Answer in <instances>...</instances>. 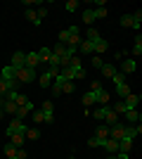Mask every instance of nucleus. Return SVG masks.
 Wrapping results in <instances>:
<instances>
[{
  "label": "nucleus",
  "mask_w": 142,
  "mask_h": 159,
  "mask_svg": "<svg viewBox=\"0 0 142 159\" xmlns=\"http://www.w3.org/2000/svg\"><path fill=\"white\" fill-rule=\"evenodd\" d=\"M107 159H116V154H109V157H107Z\"/></svg>",
  "instance_id": "3c124183"
},
{
  "label": "nucleus",
  "mask_w": 142,
  "mask_h": 159,
  "mask_svg": "<svg viewBox=\"0 0 142 159\" xmlns=\"http://www.w3.org/2000/svg\"><path fill=\"white\" fill-rule=\"evenodd\" d=\"M123 133H126V124H114V126H109V138L111 140H121L123 138Z\"/></svg>",
  "instance_id": "7ed1b4c3"
},
{
  "label": "nucleus",
  "mask_w": 142,
  "mask_h": 159,
  "mask_svg": "<svg viewBox=\"0 0 142 159\" xmlns=\"http://www.w3.org/2000/svg\"><path fill=\"white\" fill-rule=\"evenodd\" d=\"M93 50H95V55H102V52H107V50H109V43L104 38H100L97 43H93Z\"/></svg>",
  "instance_id": "dca6fc26"
},
{
  "label": "nucleus",
  "mask_w": 142,
  "mask_h": 159,
  "mask_svg": "<svg viewBox=\"0 0 142 159\" xmlns=\"http://www.w3.org/2000/svg\"><path fill=\"white\" fill-rule=\"evenodd\" d=\"M95 138L97 140H107L109 138V126L107 124H100V126L95 128Z\"/></svg>",
  "instance_id": "4468645a"
},
{
  "label": "nucleus",
  "mask_w": 142,
  "mask_h": 159,
  "mask_svg": "<svg viewBox=\"0 0 142 159\" xmlns=\"http://www.w3.org/2000/svg\"><path fill=\"white\" fill-rule=\"evenodd\" d=\"M88 145H90V147H100V140H97V138H95V135H93V138L88 140Z\"/></svg>",
  "instance_id": "49530a36"
},
{
  "label": "nucleus",
  "mask_w": 142,
  "mask_h": 159,
  "mask_svg": "<svg viewBox=\"0 0 142 159\" xmlns=\"http://www.w3.org/2000/svg\"><path fill=\"white\" fill-rule=\"evenodd\" d=\"M100 147H102V150H107L109 154H116V152H118V140H111V138L100 140Z\"/></svg>",
  "instance_id": "20e7f679"
},
{
  "label": "nucleus",
  "mask_w": 142,
  "mask_h": 159,
  "mask_svg": "<svg viewBox=\"0 0 142 159\" xmlns=\"http://www.w3.org/2000/svg\"><path fill=\"white\" fill-rule=\"evenodd\" d=\"M107 109H109V105H104V107H97V109L93 112V116H95L97 121H104V116H107Z\"/></svg>",
  "instance_id": "b1692460"
},
{
  "label": "nucleus",
  "mask_w": 142,
  "mask_h": 159,
  "mask_svg": "<svg viewBox=\"0 0 142 159\" xmlns=\"http://www.w3.org/2000/svg\"><path fill=\"white\" fill-rule=\"evenodd\" d=\"M10 64L14 66V69H21V66H26V52H14L12 55V62H10Z\"/></svg>",
  "instance_id": "0eeeda50"
},
{
  "label": "nucleus",
  "mask_w": 142,
  "mask_h": 159,
  "mask_svg": "<svg viewBox=\"0 0 142 159\" xmlns=\"http://www.w3.org/2000/svg\"><path fill=\"white\" fill-rule=\"evenodd\" d=\"M43 112H54V105H52V100H45V102H43Z\"/></svg>",
  "instance_id": "37998d69"
},
{
  "label": "nucleus",
  "mask_w": 142,
  "mask_h": 159,
  "mask_svg": "<svg viewBox=\"0 0 142 159\" xmlns=\"http://www.w3.org/2000/svg\"><path fill=\"white\" fill-rule=\"evenodd\" d=\"M133 140L135 138H130V135L123 133V138L118 140V152H130V150H133Z\"/></svg>",
  "instance_id": "1a4fd4ad"
},
{
  "label": "nucleus",
  "mask_w": 142,
  "mask_h": 159,
  "mask_svg": "<svg viewBox=\"0 0 142 159\" xmlns=\"http://www.w3.org/2000/svg\"><path fill=\"white\" fill-rule=\"evenodd\" d=\"M17 159H26V152H24V147H19V150H17Z\"/></svg>",
  "instance_id": "de8ad7c7"
},
{
  "label": "nucleus",
  "mask_w": 142,
  "mask_h": 159,
  "mask_svg": "<svg viewBox=\"0 0 142 159\" xmlns=\"http://www.w3.org/2000/svg\"><path fill=\"white\" fill-rule=\"evenodd\" d=\"M93 12H95V19H104V17L109 14V10H107L104 5H97V7L93 10Z\"/></svg>",
  "instance_id": "cd10ccee"
},
{
  "label": "nucleus",
  "mask_w": 142,
  "mask_h": 159,
  "mask_svg": "<svg viewBox=\"0 0 142 159\" xmlns=\"http://www.w3.org/2000/svg\"><path fill=\"white\" fill-rule=\"evenodd\" d=\"M10 143L19 150V147H24V135H12V138H10Z\"/></svg>",
  "instance_id": "c9c22d12"
},
{
  "label": "nucleus",
  "mask_w": 142,
  "mask_h": 159,
  "mask_svg": "<svg viewBox=\"0 0 142 159\" xmlns=\"http://www.w3.org/2000/svg\"><path fill=\"white\" fill-rule=\"evenodd\" d=\"M116 71H118V66H116V64H104V66H102V76H104V79H114Z\"/></svg>",
  "instance_id": "a211bd4d"
},
{
  "label": "nucleus",
  "mask_w": 142,
  "mask_h": 159,
  "mask_svg": "<svg viewBox=\"0 0 142 159\" xmlns=\"http://www.w3.org/2000/svg\"><path fill=\"white\" fill-rule=\"evenodd\" d=\"M52 79H54V76L45 69V71H43V76H41V86H43V88H47L50 83H52Z\"/></svg>",
  "instance_id": "7c9ffc66"
},
{
  "label": "nucleus",
  "mask_w": 142,
  "mask_h": 159,
  "mask_svg": "<svg viewBox=\"0 0 142 159\" xmlns=\"http://www.w3.org/2000/svg\"><path fill=\"white\" fill-rule=\"evenodd\" d=\"M111 81H114V86H116V83H126V74L116 71V74H114V79H111Z\"/></svg>",
  "instance_id": "58836bf2"
},
{
  "label": "nucleus",
  "mask_w": 142,
  "mask_h": 159,
  "mask_svg": "<svg viewBox=\"0 0 142 159\" xmlns=\"http://www.w3.org/2000/svg\"><path fill=\"white\" fill-rule=\"evenodd\" d=\"M121 26L133 29V17H130V14H123V17H121Z\"/></svg>",
  "instance_id": "e433bc0d"
},
{
  "label": "nucleus",
  "mask_w": 142,
  "mask_h": 159,
  "mask_svg": "<svg viewBox=\"0 0 142 159\" xmlns=\"http://www.w3.org/2000/svg\"><path fill=\"white\" fill-rule=\"evenodd\" d=\"M114 90H116V95H118V98H128L130 93H133V90H130V86H128V81H126V83H116L114 86Z\"/></svg>",
  "instance_id": "9d476101"
},
{
  "label": "nucleus",
  "mask_w": 142,
  "mask_h": 159,
  "mask_svg": "<svg viewBox=\"0 0 142 159\" xmlns=\"http://www.w3.org/2000/svg\"><path fill=\"white\" fill-rule=\"evenodd\" d=\"M5 135H7V138H12V135H26V124L14 116V121H10V126H7Z\"/></svg>",
  "instance_id": "f257e3e1"
},
{
  "label": "nucleus",
  "mask_w": 142,
  "mask_h": 159,
  "mask_svg": "<svg viewBox=\"0 0 142 159\" xmlns=\"http://www.w3.org/2000/svg\"><path fill=\"white\" fill-rule=\"evenodd\" d=\"M83 24H95V12L93 10H83Z\"/></svg>",
  "instance_id": "c756f323"
},
{
  "label": "nucleus",
  "mask_w": 142,
  "mask_h": 159,
  "mask_svg": "<svg viewBox=\"0 0 142 159\" xmlns=\"http://www.w3.org/2000/svg\"><path fill=\"white\" fill-rule=\"evenodd\" d=\"M50 52H52V57H57V60H59L62 55L67 52V45H62V43H57L54 48H50Z\"/></svg>",
  "instance_id": "4be33fe9"
},
{
  "label": "nucleus",
  "mask_w": 142,
  "mask_h": 159,
  "mask_svg": "<svg viewBox=\"0 0 142 159\" xmlns=\"http://www.w3.org/2000/svg\"><path fill=\"white\" fill-rule=\"evenodd\" d=\"M50 57H52V52H50V48H41V50H38V60H41V64H45V66H47Z\"/></svg>",
  "instance_id": "aec40b11"
},
{
  "label": "nucleus",
  "mask_w": 142,
  "mask_h": 159,
  "mask_svg": "<svg viewBox=\"0 0 142 159\" xmlns=\"http://www.w3.org/2000/svg\"><path fill=\"white\" fill-rule=\"evenodd\" d=\"M67 31H69V33H81V29H78V26H69Z\"/></svg>",
  "instance_id": "09e8293b"
},
{
  "label": "nucleus",
  "mask_w": 142,
  "mask_h": 159,
  "mask_svg": "<svg viewBox=\"0 0 142 159\" xmlns=\"http://www.w3.org/2000/svg\"><path fill=\"white\" fill-rule=\"evenodd\" d=\"M133 17V29H140V24H142V10H137V12H133L130 14Z\"/></svg>",
  "instance_id": "473e14b6"
},
{
  "label": "nucleus",
  "mask_w": 142,
  "mask_h": 159,
  "mask_svg": "<svg viewBox=\"0 0 142 159\" xmlns=\"http://www.w3.org/2000/svg\"><path fill=\"white\" fill-rule=\"evenodd\" d=\"M24 138H28V140H38L41 138V128H26V135Z\"/></svg>",
  "instance_id": "2f4dec72"
},
{
  "label": "nucleus",
  "mask_w": 142,
  "mask_h": 159,
  "mask_svg": "<svg viewBox=\"0 0 142 159\" xmlns=\"http://www.w3.org/2000/svg\"><path fill=\"white\" fill-rule=\"evenodd\" d=\"M17 109H19V107H17V102H10V100H5V102H2V112L17 114Z\"/></svg>",
  "instance_id": "5701e85b"
},
{
  "label": "nucleus",
  "mask_w": 142,
  "mask_h": 159,
  "mask_svg": "<svg viewBox=\"0 0 142 159\" xmlns=\"http://www.w3.org/2000/svg\"><path fill=\"white\" fill-rule=\"evenodd\" d=\"M52 121H54V112H43V124H52Z\"/></svg>",
  "instance_id": "4c0bfd02"
},
{
  "label": "nucleus",
  "mask_w": 142,
  "mask_h": 159,
  "mask_svg": "<svg viewBox=\"0 0 142 159\" xmlns=\"http://www.w3.org/2000/svg\"><path fill=\"white\" fill-rule=\"evenodd\" d=\"M76 90V81H64V86H62V93L64 95H71Z\"/></svg>",
  "instance_id": "c85d7f7f"
},
{
  "label": "nucleus",
  "mask_w": 142,
  "mask_h": 159,
  "mask_svg": "<svg viewBox=\"0 0 142 159\" xmlns=\"http://www.w3.org/2000/svg\"><path fill=\"white\" fill-rule=\"evenodd\" d=\"M123 116L128 119V124H137V121L142 119V116H140V112H137V109H128V112H123Z\"/></svg>",
  "instance_id": "6ab92c4d"
},
{
  "label": "nucleus",
  "mask_w": 142,
  "mask_h": 159,
  "mask_svg": "<svg viewBox=\"0 0 142 159\" xmlns=\"http://www.w3.org/2000/svg\"><path fill=\"white\" fill-rule=\"evenodd\" d=\"M78 0H69V2H64V10H67V12H76V10H78Z\"/></svg>",
  "instance_id": "72a5a7b5"
},
{
  "label": "nucleus",
  "mask_w": 142,
  "mask_h": 159,
  "mask_svg": "<svg viewBox=\"0 0 142 159\" xmlns=\"http://www.w3.org/2000/svg\"><path fill=\"white\" fill-rule=\"evenodd\" d=\"M38 64H41V60H38V52H26V66H28V69H36Z\"/></svg>",
  "instance_id": "f3484780"
},
{
  "label": "nucleus",
  "mask_w": 142,
  "mask_h": 159,
  "mask_svg": "<svg viewBox=\"0 0 142 159\" xmlns=\"http://www.w3.org/2000/svg\"><path fill=\"white\" fill-rule=\"evenodd\" d=\"M36 17H38V19H45V17H47V7H38V10H36Z\"/></svg>",
  "instance_id": "a19ab883"
},
{
  "label": "nucleus",
  "mask_w": 142,
  "mask_h": 159,
  "mask_svg": "<svg viewBox=\"0 0 142 159\" xmlns=\"http://www.w3.org/2000/svg\"><path fill=\"white\" fill-rule=\"evenodd\" d=\"M93 66L95 69H102V66H104V62L100 60V55H93Z\"/></svg>",
  "instance_id": "79ce46f5"
},
{
  "label": "nucleus",
  "mask_w": 142,
  "mask_h": 159,
  "mask_svg": "<svg viewBox=\"0 0 142 159\" xmlns=\"http://www.w3.org/2000/svg\"><path fill=\"white\" fill-rule=\"evenodd\" d=\"M114 57H116V62H118V60H126V52H123V50H116Z\"/></svg>",
  "instance_id": "a18cd8bd"
},
{
  "label": "nucleus",
  "mask_w": 142,
  "mask_h": 159,
  "mask_svg": "<svg viewBox=\"0 0 142 159\" xmlns=\"http://www.w3.org/2000/svg\"><path fill=\"white\" fill-rule=\"evenodd\" d=\"M137 69V62L133 60V57H126V60H121V74H133Z\"/></svg>",
  "instance_id": "423d86ee"
},
{
  "label": "nucleus",
  "mask_w": 142,
  "mask_h": 159,
  "mask_svg": "<svg viewBox=\"0 0 142 159\" xmlns=\"http://www.w3.org/2000/svg\"><path fill=\"white\" fill-rule=\"evenodd\" d=\"M102 36L97 33V29H93V26H88V36H85V40H90V43H97Z\"/></svg>",
  "instance_id": "bb28decb"
},
{
  "label": "nucleus",
  "mask_w": 142,
  "mask_h": 159,
  "mask_svg": "<svg viewBox=\"0 0 142 159\" xmlns=\"http://www.w3.org/2000/svg\"><path fill=\"white\" fill-rule=\"evenodd\" d=\"M59 43H62V45H67V43H69V31H67V29H62V31H59Z\"/></svg>",
  "instance_id": "ea45409f"
},
{
  "label": "nucleus",
  "mask_w": 142,
  "mask_h": 159,
  "mask_svg": "<svg viewBox=\"0 0 142 159\" xmlns=\"http://www.w3.org/2000/svg\"><path fill=\"white\" fill-rule=\"evenodd\" d=\"M24 14H26V19L31 21V24H36V26H41V24H43V21L38 19V17H36V10H31V7H28V10H26Z\"/></svg>",
  "instance_id": "393cba45"
},
{
  "label": "nucleus",
  "mask_w": 142,
  "mask_h": 159,
  "mask_svg": "<svg viewBox=\"0 0 142 159\" xmlns=\"http://www.w3.org/2000/svg\"><path fill=\"white\" fill-rule=\"evenodd\" d=\"M140 93H130L128 98H123V105H126V112L128 109H137V102H140Z\"/></svg>",
  "instance_id": "39448f33"
},
{
  "label": "nucleus",
  "mask_w": 142,
  "mask_h": 159,
  "mask_svg": "<svg viewBox=\"0 0 142 159\" xmlns=\"http://www.w3.org/2000/svg\"><path fill=\"white\" fill-rule=\"evenodd\" d=\"M14 74H17V69H14L12 64H5V66H2V71H0V79H5V81H17V79H14Z\"/></svg>",
  "instance_id": "9b49d317"
},
{
  "label": "nucleus",
  "mask_w": 142,
  "mask_h": 159,
  "mask_svg": "<svg viewBox=\"0 0 142 159\" xmlns=\"http://www.w3.org/2000/svg\"><path fill=\"white\" fill-rule=\"evenodd\" d=\"M78 52H81V55H95V50H93V43L83 38V40H81V45H78V50H76V55H78Z\"/></svg>",
  "instance_id": "f8f14e48"
},
{
  "label": "nucleus",
  "mask_w": 142,
  "mask_h": 159,
  "mask_svg": "<svg viewBox=\"0 0 142 159\" xmlns=\"http://www.w3.org/2000/svg\"><path fill=\"white\" fill-rule=\"evenodd\" d=\"M90 90H93V93L102 90V83H100V81H93V83H90Z\"/></svg>",
  "instance_id": "c03bdc74"
},
{
  "label": "nucleus",
  "mask_w": 142,
  "mask_h": 159,
  "mask_svg": "<svg viewBox=\"0 0 142 159\" xmlns=\"http://www.w3.org/2000/svg\"><path fill=\"white\" fill-rule=\"evenodd\" d=\"M17 88V81H5V79H0V100L5 98L10 90H14Z\"/></svg>",
  "instance_id": "6e6552de"
},
{
  "label": "nucleus",
  "mask_w": 142,
  "mask_h": 159,
  "mask_svg": "<svg viewBox=\"0 0 142 159\" xmlns=\"http://www.w3.org/2000/svg\"><path fill=\"white\" fill-rule=\"evenodd\" d=\"M104 124L107 126H114V124H118V114L111 109V105H109V109H107V116H104Z\"/></svg>",
  "instance_id": "2eb2a0df"
},
{
  "label": "nucleus",
  "mask_w": 142,
  "mask_h": 159,
  "mask_svg": "<svg viewBox=\"0 0 142 159\" xmlns=\"http://www.w3.org/2000/svg\"><path fill=\"white\" fill-rule=\"evenodd\" d=\"M116 159H128V152H116Z\"/></svg>",
  "instance_id": "8fccbe9b"
},
{
  "label": "nucleus",
  "mask_w": 142,
  "mask_h": 159,
  "mask_svg": "<svg viewBox=\"0 0 142 159\" xmlns=\"http://www.w3.org/2000/svg\"><path fill=\"white\" fill-rule=\"evenodd\" d=\"M97 102H100V107H104V105H109V93L107 90H104V88H102V90H97Z\"/></svg>",
  "instance_id": "412c9836"
},
{
  "label": "nucleus",
  "mask_w": 142,
  "mask_h": 159,
  "mask_svg": "<svg viewBox=\"0 0 142 159\" xmlns=\"http://www.w3.org/2000/svg\"><path fill=\"white\" fill-rule=\"evenodd\" d=\"M133 55H137V57L142 55V38H140V36H137L135 43H133Z\"/></svg>",
  "instance_id": "f704fd0d"
},
{
  "label": "nucleus",
  "mask_w": 142,
  "mask_h": 159,
  "mask_svg": "<svg viewBox=\"0 0 142 159\" xmlns=\"http://www.w3.org/2000/svg\"><path fill=\"white\" fill-rule=\"evenodd\" d=\"M95 102H97V95L93 93V90H88V93L83 95V105L85 107H90V105H95Z\"/></svg>",
  "instance_id": "a878e982"
},
{
  "label": "nucleus",
  "mask_w": 142,
  "mask_h": 159,
  "mask_svg": "<svg viewBox=\"0 0 142 159\" xmlns=\"http://www.w3.org/2000/svg\"><path fill=\"white\" fill-rule=\"evenodd\" d=\"M14 79H17V83H31V81H36V69L21 66V69H17Z\"/></svg>",
  "instance_id": "f03ea898"
},
{
  "label": "nucleus",
  "mask_w": 142,
  "mask_h": 159,
  "mask_svg": "<svg viewBox=\"0 0 142 159\" xmlns=\"http://www.w3.org/2000/svg\"><path fill=\"white\" fill-rule=\"evenodd\" d=\"M31 112H33V102H26V105H21L19 109H17V114H14V116L24 121V116H26V114H31Z\"/></svg>",
  "instance_id": "ddd939ff"
}]
</instances>
